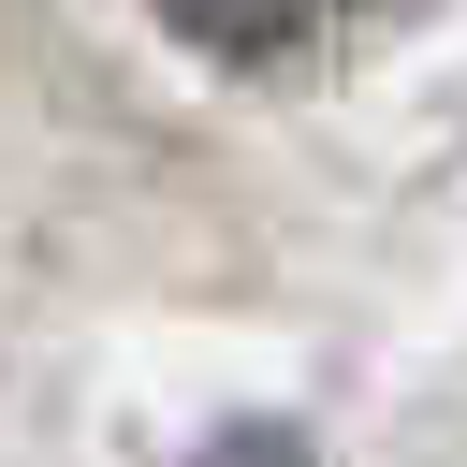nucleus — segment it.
Listing matches in <instances>:
<instances>
[{
	"mask_svg": "<svg viewBox=\"0 0 467 467\" xmlns=\"http://www.w3.org/2000/svg\"><path fill=\"white\" fill-rule=\"evenodd\" d=\"M190 58H219V73H263V58H306L321 29H350L365 0H146Z\"/></svg>",
	"mask_w": 467,
	"mask_h": 467,
	"instance_id": "1",
	"label": "nucleus"
}]
</instances>
